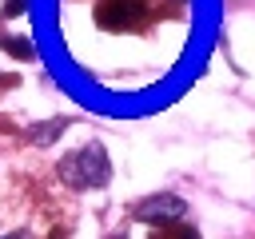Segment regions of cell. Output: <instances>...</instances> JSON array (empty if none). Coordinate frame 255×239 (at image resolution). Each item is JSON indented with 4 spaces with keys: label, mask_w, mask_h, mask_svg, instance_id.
Masks as SVG:
<instances>
[{
    "label": "cell",
    "mask_w": 255,
    "mask_h": 239,
    "mask_svg": "<svg viewBox=\"0 0 255 239\" xmlns=\"http://www.w3.org/2000/svg\"><path fill=\"white\" fill-rule=\"evenodd\" d=\"M108 175H112V167H108V155H104L100 143H88V147H80V151H72V155L60 159V179L68 187H76V191L104 187Z\"/></svg>",
    "instance_id": "1"
},
{
    "label": "cell",
    "mask_w": 255,
    "mask_h": 239,
    "mask_svg": "<svg viewBox=\"0 0 255 239\" xmlns=\"http://www.w3.org/2000/svg\"><path fill=\"white\" fill-rule=\"evenodd\" d=\"M151 16V0H100L96 4V24L124 32V28H139Z\"/></svg>",
    "instance_id": "2"
},
{
    "label": "cell",
    "mask_w": 255,
    "mask_h": 239,
    "mask_svg": "<svg viewBox=\"0 0 255 239\" xmlns=\"http://www.w3.org/2000/svg\"><path fill=\"white\" fill-rule=\"evenodd\" d=\"M139 223H175V219H183L187 215V203L179 199V195H147L135 211H131Z\"/></svg>",
    "instance_id": "3"
},
{
    "label": "cell",
    "mask_w": 255,
    "mask_h": 239,
    "mask_svg": "<svg viewBox=\"0 0 255 239\" xmlns=\"http://www.w3.org/2000/svg\"><path fill=\"white\" fill-rule=\"evenodd\" d=\"M0 48L12 56V60H32L36 56V44L28 36H0Z\"/></svg>",
    "instance_id": "4"
},
{
    "label": "cell",
    "mask_w": 255,
    "mask_h": 239,
    "mask_svg": "<svg viewBox=\"0 0 255 239\" xmlns=\"http://www.w3.org/2000/svg\"><path fill=\"white\" fill-rule=\"evenodd\" d=\"M60 131H64V120H44V123H36V127L28 131V139L44 147V143H52V139H56Z\"/></svg>",
    "instance_id": "5"
},
{
    "label": "cell",
    "mask_w": 255,
    "mask_h": 239,
    "mask_svg": "<svg viewBox=\"0 0 255 239\" xmlns=\"http://www.w3.org/2000/svg\"><path fill=\"white\" fill-rule=\"evenodd\" d=\"M155 239H199V231L187 227L183 219H175V223H163V231H159Z\"/></svg>",
    "instance_id": "6"
},
{
    "label": "cell",
    "mask_w": 255,
    "mask_h": 239,
    "mask_svg": "<svg viewBox=\"0 0 255 239\" xmlns=\"http://www.w3.org/2000/svg\"><path fill=\"white\" fill-rule=\"evenodd\" d=\"M24 12V0H8V8H4V16H20Z\"/></svg>",
    "instance_id": "7"
}]
</instances>
